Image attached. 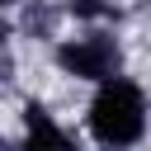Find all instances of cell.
<instances>
[{
    "mask_svg": "<svg viewBox=\"0 0 151 151\" xmlns=\"http://www.w3.org/2000/svg\"><path fill=\"white\" fill-rule=\"evenodd\" d=\"M142 123H146V104H142V90L127 85V80H109L94 94V104H90V127L109 146L137 142L142 137Z\"/></svg>",
    "mask_w": 151,
    "mask_h": 151,
    "instance_id": "obj_1",
    "label": "cell"
},
{
    "mask_svg": "<svg viewBox=\"0 0 151 151\" xmlns=\"http://www.w3.org/2000/svg\"><path fill=\"white\" fill-rule=\"evenodd\" d=\"M61 66L94 80V76L109 71V47L104 42H71V47H61Z\"/></svg>",
    "mask_w": 151,
    "mask_h": 151,
    "instance_id": "obj_2",
    "label": "cell"
},
{
    "mask_svg": "<svg viewBox=\"0 0 151 151\" xmlns=\"http://www.w3.org/2000/svg\"><path fill=\"white\" fill-rule=\"evenodd\" d=\"M28 151H71V142L61 137V127L47 118V113H28Z\"/></svg>",
    "mask_w": 151,
    "mask_h": 151,
    "instance_id": "obj_3",
    "label": "cell"
}]
</instances>
